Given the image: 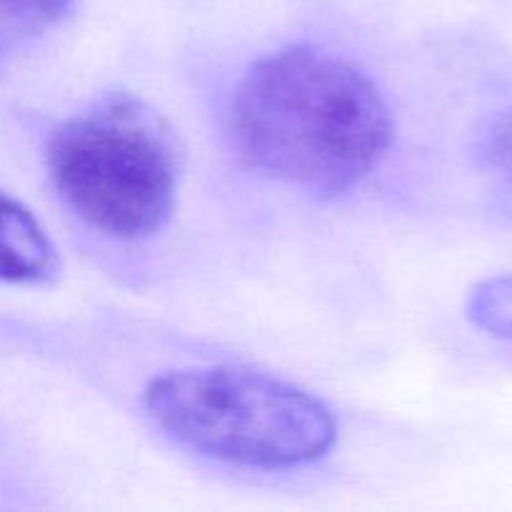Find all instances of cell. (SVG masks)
Segmentation results:
<instances>
[{
	"instance_id": "8992f818",
	"label": "cell",
	"mask_w": 512,
	"mask_h": 512,
	"mask_svg": "<svg viewBox=\"0 0 512 512\" xmlns=\"http://www.w3.org/2000/svg\"><path fill=\"white\" fill-rule=\"evenodd\" d=\"M470 318L490 335L512 340V275L485 280L470 295Z\"/></svg>"
},
{
	"instance_id": "277c9868",
	"label": "cell",
	"mask_w": 512,
	"mask_h": 512,
	"mask_svg": "<svg viewBox=\"0 0 512 512\" xmlns=\"http://www.w3.org/2000/svg\"><path fill=\"white\" fill-rule=\"evenodd\" d=\"M58 255L35 215L0 193V280L35 285L53 278Z\"/></svg>"
},
{
	"instance_id": "3957f363",
	"label": "cell",
	"mask_w": 512,
	"mask_h": 512,
	"mask_svg": "<svg viewBox=\"0 0 512 512\" xmlns=\"http://www.w3.org/2000/svg\"><path fill=\"white\" fill-rule=\"evenodd\" d=\"M150 418L185 448L245 468H300L328 455L335 420L305 390L238 368H188L145 390Z\"/></svg>"
},
{
	"instance_id": "5b68a950",
	"label": "cell",
	"mask_w": 512,
	"mask_h": 512,
	"mask_svg": "<svg viewBox=\"0 0 512 512\" xmlns=\"http://www.w3.org/2000/svg\"><path fill=\"white\" fill-rule=\"evenodd\" d=\"M73 0H0V58L53 28Z\"/></svg>"
},
{
	"instance_id": "7a4b0ae2",
	"label": "cell",
	"mask_w": 512,
	"mask_h": 512,
	"mask_svg": "<svg viewBox=\"0 0 512 512\" xmlns=\"http://www.w3.org/2000/svg\"><path fill=\"white\" fill-rule=\"evenodd\" d=\"M48 173L65 205L90 228L140 240L163 228L173 210L180 150L150 105L113 93L55 130Z\"/></svg>"
},
{
	"instance_id": "52a82bcc",
	"label": "cell",
	"mask_w": 512,
	"mask_h": 512,
	"mask_svg": "<svg viewBox=\"0 0 512 512\" xmlns=\"http://www.w3.org/2000/svg\"><path fill=\"white\" fill-rule=\"evenodd\" d=\"M485 155L490 165L512 185V110L493 120L485 135Z\"/></svg>"
},
{
	"instance_id": "6da1fadb",
	"label": "cell",
	"mask_w": 512,
	"mask_h": 512,
	"mask_svg": "<svg viewBox=\"0 0 512 512\" xmlns=\"http://www.w3.org/2000/svg\"><path fill=\"white\" fill-rule=\"evenodd\" d=\"M228 133L250 168L313 193H343L383 158L393 123L368 75L323 50L288 48L240 80Z\"/></svg>"
}]
</instances>
